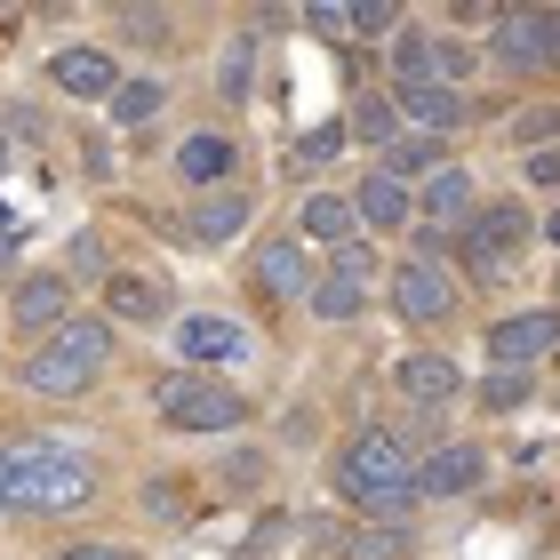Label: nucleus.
<instances>
[{
	"instance_id": "obj_35",
	"label": "nucleus",
	"mask_w": 560,
	"mask_h": 560,
	"mask_svg": "<svg viewBox=\"0 0 560 560\" xmlns=\"http://www.w3.org/2000/svg\"><path fill=\"white\" fill-rule=\"evenodd\" d=\"M57 560H137L129 545H72V552H57Z\"/></svg>"
},
{
	"instance_id": "obj_28",
	"label": "nucleus",
	"mask_w": 560,
	"mask_h": 560,
	"mask_svg": "<svg viewBox=\"0 0 560 560\" xmlns=\"http://www.w3.org/2000/svg\"><path fill=\"white\" fill-rule=\"evenodd\" d=\"M345 33L385 40V33H400V9H393V0H352V9H345Z\"/></svg>"
},
{
	"instance_id": "obj_33",
	"label": "nucleus",
	"mask_w": 560,
	"mask_h": 560,
	"mask_svg": "<svg viewBox=\"0 0 560 560\" xmlns=\"http://www.w3.org/2000/svg\"><path fill=\"white\" fill-rule=\"evenodd\" d=\"M465 72H472V48H465V40H441V81L456 89Z\"/></svg>"
},
{
	"instance_id": "obj_2",
	"label": "nucleus",
	"mask_w": 560,
	"mask_h": 560,
	"mask_svg": "<svg viewBox=\"0 0 560 560\" xmlns=\"http://www.w3.org/2000/svg\"><path fill=\"white\" fill-rule=\"evenodd\" d=\"M337 497L361 504V513H409V504H417V456H409V441L385 432V424L352 432V441L337 448Z\"/></svg>"
},
{
	"instance_id": "obj_29",
	"label": "nucleus",
	"mask_w": 560,
	"mask_h": 560,
	"mask_svg": "<svg viewBox=\"0 0 560 560\" xmlns=\"http://www.w3.org/2000/svg\"><path fill=\"white\" fill-rule=\"evenodd\" d=\"M248 81H257V48L233 40V48H224V65H217V89L224 96H248Z\"/></svg>"
},
{
	"instance_id": "obj_7",
	"label": "nucleus",
	"mask_w": 560,
	"mask_h": 560,
	"mask_svg": "<svg viewBox=\"0 0 560 560\" xmlns=\"http://www.w3.org/2000/svg\"><path fill=\"white\" fill-rule=\"evenodd\" d=\"M385 304H393V320H409V328H441L456 313V280L432 265V257H409V265H393Z\"/></svg>"
},
{
	"instance_id": "obj_31",
	"label": "nucleus",
	"mask_w": 560,
	"mask_h": 560,
	"mask_svg": "<svg viewBox=\"0 0 560 560\" xmlns=\"http://www.w3.org/2000/svg\"><path fill=\"white\" fill-rule=\"evenodd\" d=\"M328 152H345V120H328V129L296 137V161H328Z\"/></svg>"
},
{
	"instance_id": "obj_25",
	"label": "nucleus",
	"mask_w": 560,
	"mask_h": 560,
	"mask_svg": "<svg viewBox=\"0 0 560 560\" xmlns=\"http://www.w3.org/2000/svg\"><path fill=\"white\" fill-rule=\"evenodd\" d=\"M345 137L393 144V137H400V105H393V96H361V105H352V120H345Z\"/></svg>"
},
{
	"instance_id": "obj_11",
	"label": "nucleus",
	"mask_w": 560,
	"mask_h": 560,
	"mask_svg": "<svg viewBox=\"0 0 560 560\" xmlns=\"http://www.w3.org/2000/svg\"><path fill=\"white\" fill-rule=\"evenodd\" d=\"M48 81H57L65 96H89V105H113V89H120V57L113 48H96V40H72L48 57Z\"/></svg>"
},
{
	"instance_id": "obj_22",
	"label": "nucleus",
	"mask_w": 560,
	"mask_h": 560,
	"mask_svg": "<svg viewBox=\"0 0 560 560\" xmlns=\"http://www.w3.org/2000/svg\"><path fill=\"white\" fill-rule=\"evenodd\" d=\"M105 313H113V320H137V328H152V320H168V296L152 289L144 272H113V280H105Z\"/></svg>"
},
{
	"instance_id": "obj_32",
	"label": "nucleus",
	"mask_w": 560,
	"mask_h": 560,
	"mask_svg": "<svg viewBox=\"0 0 560 560\" xmlns=\"http://www.w3.org/2000/svg\"><path fill=\"white\" fill-rule=\"evenodd\" d=\"M528 185H545V192H560V144H545V152H528Z\"/></svg>"
},
{
	"instance_id": "obj_39",
	"label": "nucleus",
	"mask_w": 560,
	"mask_h": 560,
	"mask_svg": "<svg viewBox=\"0 0 560 560\" xmlns=\"http://www.w3.org/2000/svg\"><path fill=\"white\" fill-rule=\"evenodd\" d=\"M552 304H560V280H552Z\"/></svg>"
},
{
	"instance_id": "obj_17",
	"label": "nucleus",
	"mask_w": 560,
	"mask_h": 560,
	"mask_svg": "<svg viewBox=\"0 0 560 560\" xmlns=\"http://www.w3.org/2000/svg\"><path fill=\"white\" fill-rule=\"evenodd\" d=\"M393 105H400V120H409L417 137H448V129H465V120H472L465 89H400Z\"/></svg>"
},
{
	"instance_id": "obj_6",
	"label": "nucleus",
	"mask_w": 560,
	"mask_h": 560,
	"mask_svg": "<svg viewBox=\"0 0 560 560\" xmlns=\"http://www.w3.org/2000/svg\"><path fill=\"white\" fill-rule=\"evenodd\" d=\"M489 48L513 72H552L560 65V16L552 9H497L489 16Z\"/></svg>"
},
{
	"instance_id": "obj_9",
	"label": "nucleus",
	"mask_w": 560,
	"mask_h": 560,
	"mask_svg": "<svg viewBox=\"0 0 560 560\" xmlns=\"http://www.w3.org/2000/svg\"><path fill=\"white\" fill-rule=\"evenodd\" d=\"M480 480H489V448H480V441H441V448L417 456V497H424V504L472 497Z\"/></svg>"
},
{
	"instance_id": "obj_34",
	"label": "nucleus",
	"mask_w": 560,
	"mask_h": 560,
	"mask_svg": "<svg viewBox=\"0 0 560 560\" xmlns=\"http://www.w3.org/2000/svg\"><path fill=\"white\" fill-rule=\"evenodd\" d=\"M144 504H152L161 521H176V513H185V489H161V480H152V489H144Z\"/></svg>"
},
{
	"instance_id": "obj_10",
	"label": "nucleus",
	"mask_w": 560,
	"mask_h": 560,
	"mask_svg": "<svg viewBox=\"0 0 560 560\" xmlns=\"http://www.w3.org/2000/svg\"><path fill=\"white\" fill-rule=\"evenodd\" d=\"M545 352H560V313H552V304L489 320V361L497 369H528V361H545Z\"/></svg>"
},
{
	"instance_id": "obj_23",
	"label": "nucleus",
	"mask_w": 560,
	"mask_h": 560,
	"mask_svg": "<svg viewBox=\"0 0 560 560\" xmlns=\"http://www.w3.org/2000/svg\"><path fill=\"white\" fill-rule=\"evenodd\" d=\"M441 168H448V137L400 129V137L385 144V168H376V176H393V185H400V176H441Z\"/></svg>"
},
{
	"instance_id": "obj_30",
	"label": "nucleus",
	"mask_w": 560,
	"mask_h": 560,
	"mask_svg": "<svg viewBox=\"0 0 560 560\" xmlns=\"http://www.w3.org/2000/svg\"><path fill=\"white\" fill-rule=\"evenodd\" d=\"M513 137H521L528 152H545V144H560V105H528V113L513 120Z\"/></svg>"
},
{
	"instance_id": "obj_20",
	"label": "nucleus",
	"mask_w": 560,
	"mask_h": 560,
	"mask_svg": "<svg viewBox=\"0 0 560 560\" xmlns=\"http://www.w3.org/2000/svg\"><path fill=\"white\" fill-rule=\"evenodd\" d=\"M296 241H328V248L361 241V224H352V200H345V192H313V200L296 209Z\"/></svg>"
},
{
	"instance_id": "obj_4",
	"label": "nucleus",
	"mask_w": 560,
	"mask_h": 560,
	"mask_svg": "<svg viewBox=\"0 0 560 560\" xmlns=\"http://www.w3.org/2000/svg\"><path fill=\"white\" fill-rule=\"evenodd\" d=\"M528 209L521 200H489V209H472L465 217V233H456V248H465V265L480 272V280H497V272H513V257L528 248Z\"/></svg>"
},
{
	"instance_id": "obj_21",
	"label": "nucleus",
	"mask_w": 560,
	"mask_h": 560,
	"mask_svg": "<svg viewBox=\"0 0 560 560\" xmlns=\"http://www.w3.org/2000/svg\"><path fill=\"white\" fill-rule=\"evenodd\" d=\"M241 224H248V192L224 185V192H209V200H200V209L185 217V233H192L200 248H224V241L241 233Z\"/></svg>"
},
{
	"instance_id": "obj_24",
	"label": "nucleus",
	"mask_w": 560,
	"mask_h": 560,
	"mask_svg": "<svg viewBox=\"0 0 560 560\" xmlns=\"http://www.w3.org/2000/svg\"><path fill=\"white\" fill-rule=\"evenodd\" d=\"M456 217H472V176L448 161L441 176H424V233H441V224H456Z\"/></svg>"
},
{
	"instance_id": "obj_1",
	"label": "nucleus",
	"mask_w": 560,
	"mask_h": 560,
	"mask_svg": "<svg viewBox=\"0 0 560 560\" xmlns=\"http://www.w3.org/2000/svg\"><path fill=\"white\" fill-rule=\"evenodd\" d=\"M96 504V456L72 441H24L9 448V513L33 521H65Z\"/></svg>"
},
{
	"instance_id": "obj_15",
	"label": "nucleus",
	"mask_w": 560,
	"mask_h": 560,
	"mask_svg": "<svg viewBox=\"0 0 560 560\" xmlns=\"http://www.w3.org/2000/svg\"><path fill=\"white\" fill-rule=\"evenodd\" d=\"M385 65H393V96H400V89H448V81H441V40H432L424 24H400Z\"/></svg>"
},
{
	"instance_id": "obj_38",
	"label": "nucleus",
	"mask_w": 560,
	"mask_h": 560,
	"mask_svg": "<svg viewBox=\"0 0 560 560\" xmlns=\"http://www.w3.org/2000/svg\"><path fill=\"white\" fill-rule=\"evenodd\" d=\"M0 176H9V137H0Z\"/></svg>"
},
{
	"instance_id": "obj_26",
	"label": "nucleus",
	"mask_w": 560,
	"mask_h": 560,
	"mask_svg": "<svg viewBox=\"0 0 560 560\" xmlns=\"http://www.w3.org/2000/svg\"><path fill=\"white\" fill-rule=\"evenodd\" d=\"M161 105H168V89H161V81H120L105 113L120 120V129H144V120H152V113H161Z\"/></svg>"
},
{
	"instance_id": "obj_18",
	"label": "nucleus",
	"mask_w": 560,
	"mask_h": 560,
	"mask_svg": "<svg viewBox=\"0 0 560 560\" xmlns=\"http://www.w3.org/2000/svg\"><path fill=\"white\" fill-rule=\"evenodd\" d=\"M409 217H417L409 185H393V176H361V192H352V224H376V233H400Z\"/></svg>"
},
{
	"instance_id": "obj_8",
	"label": "nucleus",
	"mask_w": 560,
	"mask_h": 560,
	"mask_svg": "<svg viewBox=\"0 0 560 560\" xmlns=\"http://www.w3.org/2000/svg\"><path fill=\"white\" fill-rule=\"evenodd\" d=\"M369 280H376V257H369V241H345L337 257H328V272L313 280V320H352L369 304Z\"/></svg>"
},
{
	"instance_id": "obj_3",
	"label": "nucleus",
	"mask_w": 560,
	"mask_h": 560,
	"mask_svg": "<svg viewBox=\"0 0 560 560\" xmlns=\"http://www.w3.org/2000/svg\"><path fill=\"white\" fill-rule=\"evenodd\" d=\"M105 361H113V320L72 313L57 337L33 345V361H24V385H33L40 400H81L96 376H105Z\"/></svg>"
},
{
	"instance_id": "obj_12",
	"label": "nucleus",
	"mask_w": 560,
	"mask_h": 560,
	"mask_svg": "<svg viewBox=\"0 0 560 560\" xmlns=\"http://www.w3.org/2000/svg\"><path fill=\"white\" fill-rule=\"evenodd\" d=\"M176 352H185L192 369H241L248 361V328L224 320V313H185L176 320Z\"/></svg>"
},
{
	"instance_id": "obj_37",
	"label": "nucleus",
	"mask_w": 560,
	"mask_h": 560,
	"mask_svg": "<svg viewBox=\"0 0 560 560\" xmlns=\"http://www.w3.org/2000/svg\"><path fill=\"white\" fill-rule=\"evenodd\" d=\"M0 513H9V448H0Z\"/></svg>"
},
{
	"instance_id": "obj_5",
	"label": "nucleus",
	"mask_w": 560,
	"mask_h": 560,
	"mask_svg": "<svg viewBox=\"0 0 560 560\" xmlns=\"http://www.w3.org/2000/svg\"><path fill=\"white\" fill-rule=\"evenodd\" d=\"M161 417H168V432H233L248 417V400L233 385H217V376H168Z\"/></svg>"
},
{
	"instance_id": "obj_36",
	"label": "nucleus",
	"mask_w": 560,
	"mask_h": 560,
	"mask_svg": "<svg viewBox=\"0 0 560 560\" xmlns=\"http://www.w3.org/2000/svg\"><path fill=\"white\" fill-rule=\"evenodd\" d=\"M537 233H545V241L560 248V200H552V209H545V224H537Z\"/></svg>"
},
{
	"instance_id": "obj_13",
	"label": "nucleus",
	"mask_w": 560,
	"mask_h": 560,
	"mask_svg": "<svg viewBox=\"0 0 560 560\" xmlns=\"http://www.w3.org/2000/svg\"><path fill=\"white\" fill-rule=\"evenodd\" d=\"M9 320L24 328V337H57V328L72 320V280H65V272H33V280H16Z\"/></svg>"
},
{
	"instance_id": "obj_16",
	"label": "nucleus",
	"mask_w": 560,
	"mask_h": 560,
	"mask_svg": "<svg viewBox=\"0 0 560 560\" xmlns=\"http://www.w3.org/2000/svg\"><path fill=\"white\" fill-rule=\"evenodd\" d=\"M233 168H241V152H233V137H185V144H176V185L224 192V185H233Z\"/></svg>"
},
{
	"instance_id": "obj_27",
	"label": "nucleus",
	"mask_w": 560,
	"mask_h": 560,
	"mask_svg": "<svg viewBox=\"0 0 560 560\" xmlns=\"http://www.w3.org/2000/svg\"><path fill=\"white\" fill-rule=\"evenodd\" d=\"M528 393H537V376H528V369H497V376H480V409H489V417L521 409Z\"/></svg>"
},
{
	"instance_id": "obj_14",
	"label": "nucleus",
	"mask_w": 560,
	"mask_h": 560,
	"mask_svg": "<svg viewBox=\"0 0 560 560\" xmlns=\"http://www.w3.org/2000/svg\"><path fill=\"white\" fill-rule=\"evenodd\" d=\"M393 385H400V400H409V409H448V400L465 393V376H456L448 352H400Z\"/></svg>"
},
{
	"instance_id": "obj_19",
	"label": "nucleus",
	"mask_w": 560,
	"mask_h": 560,
	"mask_svg": "<svg viewBox=\"0 0 560 560\" xmlns=\"http://www.w3.org/2000/svg\"><path fill=\"white\" fill-rule=\"evenodd\" d=\"M257 272H265V289H272V296H289V304H296V296H313V280H320V272H313V257H304V248H296V233L265 241Z\"/></svg>"
}]
</instances>
